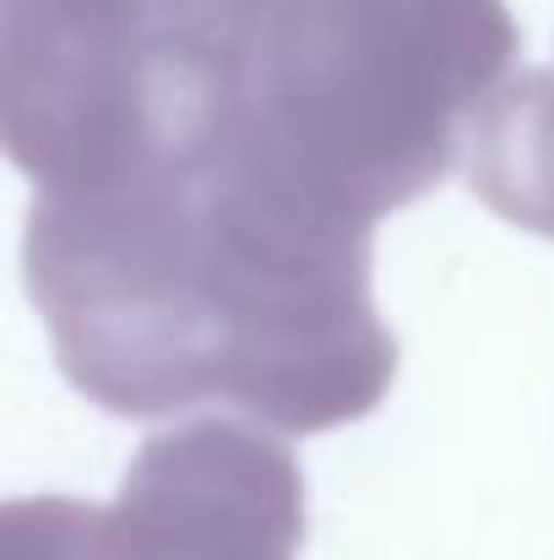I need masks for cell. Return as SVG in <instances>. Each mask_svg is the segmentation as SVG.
<instances>
[]
</instances>
